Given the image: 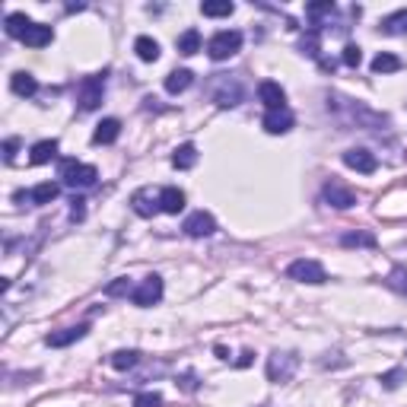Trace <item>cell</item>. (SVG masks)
<instances>
[{"label": "cell", "mask_w": 407, "mask_h": 407, "mask_svg": "<svg viewBox=\"0 0 407 407\" xmlns=\"http://www.w3.org/2000/svg\"><path fill=\"white\" fill-rule=\"evenodd\" d=\"M328 111H338L340 118H344V125H357L363 127V131H388V121L385 115H379V111H373L369 105L357 102V99H347L340 96V92H328Z\"/></svg>", "instance_id": "6da1fadb"}, {"label": "cell", "mask_w": 407, "mask_h": 407, "mask_svg": "<svg viewBox=\"0 0 407 407\" xmlns=\"http://www.w3.org/2000/svg\"><path fill=\"white\" fill-rule=\"evenodd\" d=\"M57 179H61V185L80 191V188L96 185L99 172H96V166H86V163H76V159H61V166H57Z\"/></svg>", "instance_id": "7a4b0ae2"}, {"label": "cell", "mask_w": 407, "mask_h": 407, "mask_svg": "<svg viewBox=\"0 0 407 407\" xmlns=\"http://www.w3.org/2000/svg\"><path fill=\"white\" fill-rule=\"evenodd\" d=\"M242 96H245V90H242V83L235 76L214 74V80H210V99H214L220 109H235V105L242 102Z\"/></svg>", "instance_id": "3957f363"}, {"label": "cell", "mask_w": 407, "mask_h": 407, "mask_svg": "<svg viewBox=\"0 0 407 407\" xmlns=\"http://www.w3.org/2000/svg\"><path fill=\"white\" fill-rule=\"evenodd\" d=\"M102 96H105V74L83 76L80 86H76V105H80V111L99 109V105H102Z\"/></svg>", "instance_id": "277c9868"}, {"label": "cell", "mask_w": 407, "mask_h": 407, "mask_svg": "<svg viewBox=\"0 0 407 407\" xmlns=\"http://www.w3.org/2000/svg\"><path fill=\"white\" fill-rule=\"evenodd\" d=\"M299 369V353L293 350H274L268 357V379L270 382H290Z\"/></svg>", "instance_id": "5b68a950"}, {"label": "cell", "mask_w": 407, "mask_h": 407, "mask_svg": "<svg viewBox=\"0 0 407 407\" xmlns=\"http://www.w3.org/2000/svg\"><path fill=\"white\" fill-rule=\"evenodd\" d=\"M239 48H242V32H235V29H223L207 42V55L214 61H229Z\"/></svg>", "instance_id": "8992f818"}, {"label": "cell", "mask_w": 407, "mask_h": 407, "mask_svg": "<svg viewBox=\"0 0 407 407\" xmlns=\"http://www.w3.org/2000/svg\"><path fill=\"white\" fill-rule=\"evenodd\" d=\"M287 277H290V280H299V283H315V287L328 280L324 268L318 261H312V258H296V261L287 268Z\"/></svg>", "instance_id": "52a82bcc"}, {"label": "cell", "mask_w": 407, "mask_h": 407, "mask_svg": "<svg viewBox=\"0 0 407 407\" xmlns=\"http://www.w3.org/2000/svg\"><path fill=\"white\" fill-rule=\"evenodd\" d=\"M134 305H140V309H150V305H156L159 299H163V277L150 274L144 283H140L137 290H134Z\"/></svg>", "instance_id": "ba28073f"}, {"label": "cell", "mask_w": 407, "mask_h": 407, "mask_svg": "<svg viewBox=\"0 0 407 407\" xmlns=\"http://www.w3.org/2000/svg\"><path fill=\"white\" fill-rule=\"evenodd\" d=\"M322 198H324V204H331V207H338V210H347V207H353V204H357V194H353L347 185L334 181V179L324 181Z\"/></svg>", "instance_id": "9c48e42d"}, {"label": "cell", "mask_w": 407, "mask_h": 407, "mask_svg": "<svg viewBox=\"0 0 407 407\" xmlns=\"http://www.w3.org/2000/svg\"><path fill=\"white\" fill-rule=\"evenodd\" d=\"M57 194H61V185H57V181H42V185H35L32 191H16V200H20V204H51Z\"/></svg>", "instance_id": "30bf717a"}, {"label": "cell", "mask_w": 407, "mask_h": 407, "mask_svg": "<svg viewBox=\"0 0 407 407\" xmlns=\"http://www.w3.org/2000/svg\"><path fill=\"white\" fill-rule=\"evenodd\" d=\"M181 229H185V233L191 235V239H204V235H214V233H216V220L207 214V210H198V214L188 216Z\"/></svg>", "instance_id": "8fae6325"}, {"label": "cell", "mask_w": 407, "mask_h": 407, "mask_svg": "<svg viewBox=\"0 0 407 407\" xmlns=\"http://www.w3.org/2000/svg\"><path fill=\"white\" fill-rule=\"evenodd\" d=\"M340 159H344L347 169H357V172H363V175H373L375 169H379V159L369 150H347Z\"/></svg>", "instance_id": "7c38bea8"}, {"label": "cell", "mask_w": 407, "mask_h": 407, "mask_svg": "<svg viewBox=\"0 0 407 407\" xmlns=\"http://www.w3.org/2000/svg\"><path fill=\"white\" fill-rule=\"evenodd\" d=\"M258 96H261V102L268 105V111L287 109V92H283V86L274 83V80H264V83L258 86Z\"/></svg>", "instance_id": "4fadbf2b"}, {"label": "cell", "mask_w": 407, "mask_h": 407, "mask_svg": "<svg viewBox=\"0 0 407 407\" xmlns=\"http://www.w3.org/2000/svg\"><path fill=\"white\" fill-rule=\"evenodd\" d=\"M131 207H134V214H137V216H153V214H159V191L153 194L150 188H140V191H134Z\"/></svg>", "instance_id": "5bb4252c"}, {"label": "cell", "mask_w": 407, "mask_h": 407, "mask_svg": "<svg viewBox=\"0 0 407 407\" xmlns=\"http://www.w3.org/2000/svg\"><path fill=\"white\" fill-rule=\"evenodd\" d=\"M293 121H296V118H293L290 109H277V111H268V115H264L261 125L268 134H287L293 127Z\"/></svg>", "instance_id": "9a60e30c"}, {"label": "cell", "mask_w": 407, "mask_h": 407, "mask_svg": "<svg viewBox=\"0 0 407 407\" xmlns=\"http://www.w3.org/2000/svg\"><path fill=\"white\" fill-rule=\"evenodd\" d=\"M86 331H90V324H76V328L51 331L48 338H45V344H48V347H70V344H76V340H83Z\"/></svg>", "instance_id": "2e32d148"}, {"label": "cell", "mask_w": 407, "mask_h": 407, "mask_svg": "<svg viewBox=\"0 0 407 407\" xmlns=\"http://www.w3.org/2000/svg\"><path fill=\"white\" fill-rule=\"evenodd\" d=\"M51 39H55V32H51V26H42V22H32V26L22 32L20 42L29 45V48H45V45H51Z\"/></svg>", "instance_id": "e0dca14e"}, {"label": "cell", "mask_w": 407, "mask_h": 407, "mask_svg": "<svg viewBox=\"0 0 407 407\" xmlns=\"http://www.w3.org/2000/svg\"><path fill=\"white\" fill-rule=\"evenodd\" d=\"M159 210L163 214H181L185 210V191L181 188H163L159 191Z\"/></svg>", "instance_id": "ac0fdd59"}, {"label": "cell", "mask_w": 407, "mask_h": 407, "mask_svg": "<svg viewBox=\"0 0 407 407\" xmlns=\"http://www.w3.org/2000/svg\"><path fill=\"white\" fill-rule=\"evenodd\" d=\"M10 90H13L16 96L29 99V96H35V92H39V80H35L32 74H26V70H16V74L10 76Z\"/></svg>", "instance_id": "d6986e66"}, {"label": "cell", "mask_w": 407, "mask_h": 407, "mask_svg": "<svg viewBox=\"0 0 407 407\" xmlns=\"http://www.w3.org/2000/svg\"><path fill=\"white\" fill-rule=\"evenodd\" d=\"M118 134H121V121L118 118H105V121H99L96 131H92V144H115Z\"/></svg>", "instance_id": "ffe728a7"}, {"label": "cell", "mask_w": 407, "mask_h": 407, "mask_svg": "<svg viewBox=\"0 0 407 407\" xmlns=\"http://www.w3.org/2000/svg\"><path fill=\"white\" fill-rule=\"evenodd\" d=\"M55 156H57V140H39V144L32 146V153H29V163H32V166H45V163H51Z\"/></svg>", "instance_id": "44dd1931"}, {"label": "cell", "mask_w": 407, "mask_h": 407, "mask_svg": "<svg viewBox=\"0 0 407 407\" xmlns=\"http://www.w3.org/2000/svg\"><path fill=\"white\" fill-rule=\"evenodd\" d=\"M338 7H334L331 0H322V4H305V16H309V26L312 29H322V20L324 16H334Z\"/></svg>", "instance_id": "7402d4cb"}, {"label": "cell", "mask_w": 407, "mask_h": 407, "mask_svg": "<svg viewBox=\"0 0 407 407\" xmlns=\"http://www.w3.org/2000/svg\"><path fill=\"white\" fill-rule=\"evenodd\" d=\"M194 83V74L188 67H181V70H172V74L166 76V92H172V96H179V92H185L188 86Z\"/></svg>", "instance_id": "603a6c76"}, {"label": "cell", "mask_w": 407, "mask_h": 407, "mask_svg": "<svg viewBox=\"0 0 407 407\" xmlns=\"http://www.w3.org/2000/svg\"><path fill=\"white\" fill-rule=\"evenodd\" d=\"M340 245H344V249H375L379 239H375L373 233H344L340 235Z\"/></svg>", "instance_id": "cb8c5ba5"}, {"label": "cell", "mask_w": 407, "mask_h": 407, "mask_svg": "<svg viewBox=\"0 0 407 407\" xmlns=\"http://www.w3.org/2000/svg\"><path fill=\"white\" fill-rule=\"evenodd\" d=\"M299 51H303L305 57H322V29H312L309 26V32L303 35V42H299Z\"/></svg>", "instance_id": "d4e9b609"}, {"label": "cell", "mask_w": 407, "mask_h": 407, "mask_svg": "<svg viewBox=\"0 0 407 407\" xmlns=\"http://www.w3.org/2000/svg\"><path fill=\"white\" fill-rule=\"evenodd\" d=\"M172 166L175 169H194V166H198V146H194V144H181L179 150L172 153Z\"/></svg>", "instance_id": "484cf974"}, {"label": "cell", "mask_w": 407, "mask_h": 407, "mask_svg": "<svg viewBox=\"0 0 407 407\" xmlns=\"http://www.w3.org/2000/svg\"><path fill=\"white\" fill-rule=\"evenodd\" d=\"M134 51H137V57H140V61H146V64L159 61V42H156V39H150V35H140L137 42H134Z\"/></svg>", "instance_id": "4316f807"}, {"label": "cell", "mask_w": 407, "mask_h": 407, "mask_svg": "<svg viewBox=\"0 0 407 407\" xmlns=\"http://www.w3.org/2000/svg\"><path fill=\"white\" fill-rule=\"evenodd\" d=\"M111 369H118V373H127V369H134V366L140 363V353L137 350H115L109 357Z\"/></svg>", "instance_id": "83f0119b"}, {"label": "cell", "mask_w": 407, "mask_h": 407, "mask_svg": "<svg viewBox=\"0 0 407 407\" xmlns=\"http://www.w3.org/2000/svg\"><path fill=\"white\" fill-rule=\"evenodd\" d=\"M179 55H185V57H191V55H198L200 51V32L198 29H188V32H181L179 35Z\"/></svg>", "instance_id": "f1b7e54d"}, {"label": "cell", "mask_w": 407, "mask_h": 407, "mask_svg": "<svg viewBox=\"0 0 407 407\" xmlns=\"http://www.w3.org/2000/svg\"><path fill=\"white\" fill-rule=\"evenodd\" d=\"M200 13L214 16V20H220V16H233L235 4H229V0H207V4H200Z\"/></svg>", "instance_id": "f546056e"}, {"label": "cell", "mask_w": 407, "mask_h": 407, "mask_svg": "<svg viewBox=\"0 0 407 407\" xmlns=\"http://www.w3.org/2000/svg\"><path fill=\"white\" fill-rule=\"evenodd\" d=\"M382 32H388V35H407V10H398V13L385 16V20H382Z\"/></svg>", "instance_id": "4dcf8cb0"}, {"label": "cell", "mask_w": 407, "mask_h": 407, "mask_svg": "<svg viewBox=\"0 0 407 407\" xmlns=\"http://www.w3.org/2000/svg\"><path fill=\"white\" fill-rule=\"evenodd\" d=\"M404 64H401V57L388 55V51H382V55H375L373 61V74H394V70H401Z\"/></svg>", "instance_id": "1f68e13d"}, {"label": "cell", "mask_w": 407, "mask_h": 407, "mask_svg": "<svg viewBox=\"0 0 407 407\" xmlns=\"http://www.w3.org/2000/svg\"><path fill=\"white\" fill-rule=\"evenodd\" d=\"M32 26V20H29L26 13H10L7 16V35L10 39H22V32Z\"/></svg>", "instance_id": "d6a6232c"}, {"label": "cell", "mask_w": 407, "mask_h": 407, "mask_svg": "<svg viewBox=\"0 0 407 407\" xmlns=\"http://www.w3.org/2000/svg\"><path fill=\"white\" fill-rule=\"evenodd\" d=\"M134 287L131 277H118V280H111L109 287H105V296H134Z\"/></svg>", "instance_id": "836d02e7"}, {"label": "cell", "mask_w": 407, "mask_h": 407, "mask_svg": "<svg viewBox=\"0 0 407 407\" xmlns=\"http://www.w3.org/2000/svg\"><path fill=\"white\" fill-rule=\"evenodd\" d=\"M385 283L392 287V290H398V293H404V296H407V268H401V264H398V268H392V270H388V277H385Z\"/></svg>", "instance_id": "e575fe53"}, {"label": "cell", "mask_w": 407, "mask_h": 407, "mask_svg": "<svg viewBox=\"0 0 407 407\" xmlns=\"http://www.w3.org/2000/svg\"><path fill=\"white\" fill-rule=\"evenodd\" d=\"M379 382H382V388H388V392H394V388H398L401 382H407V373H404V369H401V366H398V369H388V373L382 375Z\"/></svg>", "instance_id": "d590c367"}, {"label": "cell", "mask_w": 407, "mask_h": 407, "mask_svg": "<svg viewBox=\"0 0 407 407\" xmlns=\"http://www.w3.org/2000/svg\"><path fill=\"white\" fill-rule=\"evenodd\" d=\"M134 407H163V394L159 392H140L134 398Z\"/></svg>", "instance_id": "8d00e7d4"}, {"label": "cell", "mask_w": 407, "mask_h": 407, "mask_svg": "<svg viewBox=\"0 0 407 407\" xmlns=\"http://www.w3.org/2000/svg\"><path fill=\"white\" fill-rule=\"evenodd\" d=\"M340 61H344L347 67H359V64H363V51H359V45H347L344 55H340Z\"/></svg>", "instance_id": "74e56055"}, {"label": "cell", "mask_w": 407, "mask_h": 407, "mask_svg": "<svg viewBox=\"0 0 407 407\" xmlns=\"http://www.w3.org/2000/svg\"><path fill=\"white\" fill-rule=\"evenodd\" d=\"M83 204H86L83 198H74V200H70V220H74V223H80V220L86 216V207H83Z\"/></svg>", "instance_id": "f35d334b"}, {"label": "cell", "mask_w": 407, "mask_h": 407, "mask_svg": "<svg viewBox=\"0 0 407 407\" xmlns=\"http://www.w3.org/2000/svg\"><path fill=\"white\" fill-rule=\"evenodd\" d=\"M16 146H20V140H16V137H7V140H4V163H7V166L16 159Z\"/></svg>", "instance_id": "ab89813d"}, {"label": "cell", "mask_w": 407, "mask_h": 407, "mask_svg": "<svg viewBox=\"0 0 407 407\" xmlns=\"http://www.w3.org/2000/svg\"><path fill=\"white\" fill-rule=\"evenodd\" d=\"M175 385H181V392H198V379H194V373H185Z\"/></svg>", "instance_id": "60d3db41"}, {"label": "cell", "mask_w": 407, "mask_h": 407, "mask_svg": "<svg viewBox=\"0 0 407 407\" xmlns=\"http://www.w3.org/2000/svg\"><path fill=\"white\" fill-rule=\"evenodd\" d=\"M251 359H255V353H251V350H245L239 359H235V366H239V369H245V366H251Z\"/></svg>", "instance_id": "b9f144b4"}, {"label": "cell", "mask_w": 407, "mask_h": 407, "mask_svg": "<svg viewBox=\"0 0 407 407\" xmlns=\"http://www.w3.org/2000/svg\"><path fill=\"white\" fill-rule=\"evenodd\" d=\"M318 64H322V70H334L338 64H334V57H318Z\"/></svg>", "instance_id": "7bdbcfd3"}, {"label": "cell", "mask_w": 407, "mask_h": 407, "mask_svg": "<svg viewBox=\"0 0 407 407\" xmlns=\"http://www.w3.org/2000/svg\"><path fill=\"white\" fill-rule=\"evenodd\" d=\"M214 350H216V357H220V359H229V350H226V347H223V344H216Z\"/></svg>", "instance_id": "ee69618b"}]
</instances>
